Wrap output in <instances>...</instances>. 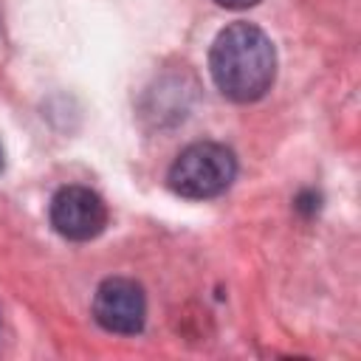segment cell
<instances>
[{"mask_svg":"<svg viewBox=\"0 0 361 361\" xmlns=\"http://www.w3.org/2000/svg\"><path fill=\"white\" fill-rule=\"evenodd\" d=\"M209 71L217 90L231 102H257L271 90L276 76L274 42L251 23H231L214 37Z\"/></svg>","mask_w":361,"mask_h":361,"instance_id":"obj_1","label":"cell"},{"mask_svg":"<svg viewBox=\"0 0 361 361\" xmlns=\"http://www.w3.org/2000/svg\"><path fill=\"white\" fill-rule=\"evenodd\" d=\"M237 175V158L217 141H195L178 152L169 166V189L189 200H209L223 195Z\"/></svg>","mask_w":361,"mask_h":361,"instance_id":"obj_2","label":"cell"},{"mask_svg":"<svg viewBox=\"0 0 361 361\" xmlns=\"http://www.w3.org/2000/svg\"><path fill=\"white\" fill-rule=\"evenodd\" d=\"M51 226L65 240H93L107 226V206L87 186H62L51 200Z\"/></svg>","mask_w":361,"mask_h":361,"instance_id":"obj_3","label":"cell"},{"mask_svg":"<svg viewBox=\"0 0 361 361\" xmlns=\"http://www.w3.org/2000/svg\"><path fill=\"white\" fill-rule=\"evenodd\" d=\"M93 316L107 333L133 336L144 327L147 319V296L138 282L124 276H110L96 288Z\"/></svg>","mask_w":361,"mask_h":361,"instance_id":"obj_4","label":"cell"},{"mask_svg":"<svg viewBox=\"0 0 361 361\" xmlns=\"http://www.w3.org/2000/svg\"><path fill=\"white\" fill-rule=\"evenodd\" d=\"M214 3L223 6V8H248V6H254L259 0H214Z\"/></svg>","mask_w":361,"mask_h":361,"instance_id":"obj_5","label":"cell"},{"mask_svg":"<svg viewBox=\"0 0 361 361\" xmlns=\"http://www.w3.org/2000/svg\"><path fill=\"white\" fill-rule=\"evenodd\" d=\"M0 169H3V149H0Z\"/></svg>","mask_w":361,"mask_h":361,"instance_id":"obj_6","label":"cell"}]
</instances>
